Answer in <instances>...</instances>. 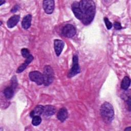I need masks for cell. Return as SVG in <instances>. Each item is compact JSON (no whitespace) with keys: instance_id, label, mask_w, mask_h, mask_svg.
Instances as JSON below:
<instances>
[{"instance_id":"1","label":"cell","mask_w":131,"mask_h":131,"mask_svg":"<svg viewBox=\"0 0 131 131\" xmlns=\"http://www.w3.org/2000/svg\"><path fill=\"white\" fill-rule=\"evenodd\" d=\"M79 7L81 13L80 20L85 25H89L95 15V3L91 0H82L79 2Z\"/></svg>"},{"instance_id":"2","label":"cell","mask_w":131,"mask_h":131,"mask_svg":"<svg viewBox=\"0 0 131 131\" xmlns=\"http://www.w3.org/2000/svg\"><path fill=\"white\" fill-rule=\"evenodd\" d=\"M101 116L105 123H111L114 117V108L109 102H105L101 106L100 109Z\"/></svg>"},{"instance_id":"3","label":"cell","mask_w":131,"mask_h":131,"mask_svg":"<svg viewBox=\"0 0 131 131\" xmlns=\"http://www.w3.org/2000/svg\"><path fill=\"white\" fill-rule=\"evenodd\" d=\"M43 84L45 86H48L52 83L54 79V72L49 65H46L43 68L42 74Z\"/></svg>"},{"instance_id":"4","label":"cell","mask_w":131,"mask_h":131,"mask_svg":"<svg viewBox=\"0 0 131 131\" xmlns=\"http://www.w3.org/2000/svg\"><path fill=\"white\" fill-rule=\"evenodd\" d=\"M80 72V69L78 63V57L77 55H75L73 57L72 67L68 73V77L69 78H71L79 73Z\"/></svg>"},{"instance_id":"5","label":"cell","mask_w":131,"mask_h":131,"mask_svg":"<svg viewBox=\"0 0 131 131\" xmlns=\"http://www.w3.org/2000/svg\"><path fill=\"white\" fill-rule=\"evenodd\" d=\"M30 80L38 85H41L43 83L42 74L39 71H32L29 75Z\"/></svg>"},{"instance_id":"6","label":"cell","mask_w":131,"mask_h":131,"mask_svg":"<svg viewBox=\"0 0 131 131\" xmlns=\"http://www.w3.org/2000/svg\"><path fill=\"white\" fill-rule=\"evenodd\" d=\"M76 33L75 28L71 24H67L62 29V33L65 37L67 38H71L73 37Z\"/></svg>"},{"instance_id":"7","label":"cell","mask_w":131,"mask_h":131,"mask_svg":"<svg viewBox=\"0 0 131 131\" xmlns=\"http://www.w3.org/2000/svg\"><path fill=\"white\" fill-rule=\"evenodd\" d=\"M43 8L47 14H51L54 9V1L53 0H47L43 1Z\"/></svg>"},{"instance_id":"8","label":"cell","mask_w":131,"mask_h":131,"mask_svg":"<svg viewBox=\"0 0 131 131\" xmlns=\"http://www.w3.org/2000/svg\"><path fill=\"white\" fill-rule=\"evenodd\" d=\"M64 46V42L60 39H55L54 41V50L55 51V53L57 56H59Z\"/></svg>"},{"instance_id":"9","label":"cell","mask_w":131,"mask_h":131,"mask_svg":"<svg viewBox=\"0 0 131 131\" xmlns=\"http://www.w3.org/2000/svg\"><path fill=\"white\" fill-rule=\"evenodd\" d=\"M68 117V112L65 107L60 108L57 114V119L61 122H64Z\"/></svg>"},{"instance_id":"10","label":"cell","mask_w":131,"mask_h":131,"mask_svg":"<svg viewBox=\"0 0 131 131\" xmlns=\"http://www.w3.org/2000/svg\"><path fill=\"white\" fill-rule=\"evenodd\" d=\"M72 11L77 18L80 20L81 18V13L79 7V2L75 1L72 5Z\"/></svg>"},{"instance_id":"11","label":"cell","mask_w":131,"mask_h":131,"mask_svg":"<svg viewBox=\"0 0 131 131\" xmlns=\"http://www.w3.org/2000/svg\"><path fill=\"white\" fill-rule=\"evenodd\" d=\"M33 59V56L32 55H30L29 56H28L25 61L23 63L21 64L17 69L16 70V73H21L22 72H23L25 69L26 68H27V67L28 66V65L32 61V60Z\"/></svg>"},{"instance_id":"12","label":"cell","mask_w":131,"mask_h":131,"mask_svg":"<svg viewBox=\"0 0 131 131\" xmlns=\"http://www.w3.org/2000/svg\"><path fill=\"white\" fill-rule=\"evenodd\" d=\"M20 17L18 15H14L11 16L7 21V25L9 28H12L15 27L19 20Z\"/></svg>"},{"instance_id":"13","label":"cell","mask_w":131,"mask_h":131,"mask_svg":"<svg viewBox=\"0 0 131 131\" xmlns=\"http://www.w3.org/2000/svg\"><path fill=\"white\" fill-rule=\"evenodd\" d=\"M56 112V108L51 105H47L44 106L43 114L47 117L51 116Z\"/></svg>"},{"instance_id":"14","label":"cell","mask_w":131,"mask_h":131,"mask_svg":"<svg viewBox=\"0 0 131 131\" xmlns=\"http://www.w3.org/2000/svg\"><path fill=\"white\" fill-rule=\"evenodd\" d=\"M31 20H32V16L30 14H28L25 16L22 20L21 26L24 29H29L31 25Z\"/></svg>"},{"instance_id":"15","label":"cell","mask_w":131,"mask_h":131,"mask_svg":"<svg viewBox=\"0 0 131 131\" xmlns=\"http://www.w3.org/2000/svg\"><path fill=\"white\" fill-rule=\"evenodd\" d=\"M43 107L44 106L42 105H37L36 106L34 109L31 111V112L30 113V116L31 117H33L34 116L36 115H38V116H40V115H41L42 114H43Z\"/></svg>"},{"instance_id":"16","label":"cell","mask_w":131,"mask_h":131,"mask_svg":"<svg viewBox=\"0 0 131 131\" xmlns=\"http://www.w3.org/2000/svg\"><path fill=\"white\" fill-rule=\"evenodd\" d=\"M14 89L12 86L7 87L4 91V94L5 97L8 99L12 98L14 95Z\"/></svg>"},{"instance_id":"17","label":"cell","mask_w":131,"mask_h":131,"mask_svg":"<svg viewBox=\"0 0 131 131\" xmlns=\"http://www.w3.org/2000/svg\"><path fill=\"white\" fill-rule=\"evenodd\" d=\"M130 80L128 76H125L122 80L121 83V88L123 90H126L130 86Z\"/></svg>"},{"instance_id":"18","label":"cell","mask_w":131,"mask_h":131,"mask_svg":"<svg viewBox=\"0 0 131 131\" xmlns=\"http://www.w3.org/2000/svg\"><path fill=\"white\" fill-rule=\"evenodd\" d=\"M41 122V119L39 116L36 115L32 117V123L34 126H37L40 124Z\"/></svg>"},{"instance_id":"19","label":"cell","mask_w":131,"mask_h":131,"mask_svg":"<svg viewBox=\"0 0 131 131\" xmlns=\"http://www.w3.org/2000/svg\"><path fill=\"white\" fill-rule=\"evenodd\" d=\"M17 85V79L15 76H14L12 77L11 80V86H12L14 90L16 88Z\"/></svg>"},{"instance_id":"20","label":"cell","mask_w":131,"mask_h":131,"mask_svg":"<svg viewBox=\"0 0 131 131\" xmlns=\"http://www.w3.org/2000/svg\"><path fill=\"white\" fill-rule=\"evenodd\" d=\"M21 53L22 56L26 58H27L30 55L29 51L27 48L22 49L21 50Z\"/></svg>"},{"instance_id":"21","label":"cell","mask_w":131,"mask_h":131,"mask_svg":"<svg viewBox=\"0 0 131 131\" xmlns=\"http://www.w3.org/2000/svg\"><path fill=\"white\" fill-rule=\"evenodd\" d=\"M104 23L105 24V26H106L107 29L108 30L111 29L112 27V26H113L112 23L109 20V19L107 17H104Z\"/></svg>"},{"instance_id":"22","label":"cell","mask_w":131,"mask_h":131,"mask_svg":"<svg viewBox=\"0 0 131 131\" xmlns=\"http://www.w3.org/2000/svg\"><path fill=\"white\" fill-rule=\"evenodd\" d=\"M114 28L116 30H120L122 29V26L120 24V23L118 22V21H115L114 22Z\"/></svg>"},{"instance_id":"23","label":"cell","mask_w":131,"mask_h":131,"mask_svg":"<svg viewBox=\"0 0 131 131\" xmlns=\"http://www.w3.org/2000/svg\"><path fill=\"white\" fill-rule=\"evenodd\" d=\"M19 9V6L18 5H15L11 10V12H15L16 11H17L18 10V9Z\"/></svg>"},{"instance_id":"24","label":"cell","mask_w":131,"mask_h":131,"mask_svg":"<svg viewBox=\"0 0 131 131\" xmlns=\"http://www.w3.org/2000/svg\"><path fill=\"white\" fill-rule=\"evenodd\" d=\"M131 130V127H127V128H126L125 129H124V130H127V131H130Z\"/></svg>"},{"instance_id":"25","label":"cell","mask_w":131,"mask_h":131,"mask_svg":"<svg viewBox=\"0 0 131 131\" xmlns=\"http://www.w3.org/2000/svg\"><path fill=\"white\" fill-rule=\"evenodd\" d=\"M5 3V1H3V0H0V5L4 4Z\"/></svg>"}]
</instances>
